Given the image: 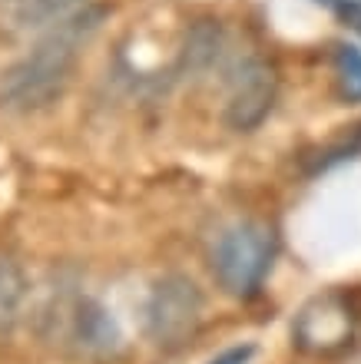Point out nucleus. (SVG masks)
Returning a JSON list of instances; mask_svg holds the SVG:
<instances>
[{
    "label": "nucleus",
    "instance_id": "f257e3e1",
    "mask_svg": "<svg viewBox=\"0 0 361 364\" xmlns=\"http://www.w3.org/2000/svg\"><path fill=\"white\" fill-rule=\"evenodd\" d=\"M106 17V7L90 4L67 23L47 30L37 47L0 73V109L7 113H40L53 106L70 87L76 57Z\"/></svg>",
    "mask_w": 361,
    "mask_h": 364
},
{
    "label": "nucleus",
    "instance_id": "f03ea898",
    "mask_svg": "<svg viewBox=\"0 0 361 364\" xmlns=\"http://www.w3.org/2000/svg\"><path fill=\"white\" fill-rule=\"evenodd\" d=\"M278 235L268 222L246 219L229 225L212 249V275L219 288L232 298H252L272 272Z\"/></svg>",
    "mask_w": 361,
    "mask_h": 364
},
{
    "label": "nucleus",
    "instance_id": "7ed1b4c3",
    "mask_svg": "<svg viewBox=\"0 0 361 364\" xmlns=\"http://www.w3.org/2000/svg\"><path fill=\"white\" fill-rule=\"evenodd\" d=\"M202 315H206V298L199 285L189 275H162L150 288L143 308V328L156 348L162 351H179L199 335Z\"/></svg>",
    "mask_w": 361,
    "mask_h": 364
},
{
    "label": "nucleus",
    "instance_id": "20e7f679",
    "mask_svg": "<svg viewBox=\"0 0 361 364\" xmlns=\"http://www.w3.org/2000/svg\"><path fill=\"white\" fill-rule=\"evenodd\" d=\"M47 318L53 321V338L80 358H110L123 348V331L116 318L96 298H63Z\"/></svg>",
    "mask_w": 361,
    "mask_h": 364
},
{
    "label": "nucleus",
    "instance_id": "39448f33",
    "mask_svg": "<svg viewBox=\"0 0 361 364\" xmlns=\"http://www.w3.org/2000/svg\"><path fill=\"white\" fill-rule=\"evenodd\" d=\"M278 100V73L262 57L242 60L229 83V100L222 119L232 133H252L268 119Z\"/></svg>",
    "mask_w": 361,
    "mask_h": 364
},
{
    "label": "nucleus",
    "instance_id": "423d86ee",
    "mask_svg": "<svg viewBox=\"0 0 361 364\" xmlns=\"http://www.w3.org/2000/svg\"><path fill=\"white\" fill-rule=\"evenodd\" d=\"M352 335H355L352 305L338 291L318 295L315 301H308L292 325L295 348L305 351V355H335V351H342L352 341Z\"/></svg>",
    "mask_w": 361,
    "mask_h": 364
},
{
    "label": "nucleus",
    "instance_id": "0eeeda50",
    "mask_svg": "<svg viewBox=\"0 0 361 364\" xmlns=\"http://www.w3.org/2000/svg\"><path fill=\"white\" fill-rule=\"evenodd\" d=\"M93 0H17L14 4V27L23 33H47V30L67 23L80 10H86Z\"/></svg>",
    "mask_w": 361,
    "mask_h": 364
},
{
    "label": "nucleus",
    "instance_id": "6e6552de",
    "mask_svg": "<svg viewBox=\"0 0 361 364\" xmlns=\"http://www.w3.org/2000/svg\"><path fill=\"white\" fill-rule=\"evenodd\" d=\"M222 47H226V33L216 20H199L192 23V30L186 33V47H182V63L192 70V73H202L209 70L219 57H222Z\"/></svg>",
    "mask_w": 361,
    "mask_h": 364
},
{
    "label": "nucleus",
    "instance_id": "1a4fd4ad",
    "mask_svg": "<svg viewBox=\"0 0 361 364\" xmlns=\"http://www.w3.org/2000/svg\"><path fill=\"white\" fill-rule=\"evenodd\" d=\"M23 298H27V275L10 255H0V335H7L17 325Z\"/></svg>",
    "mask_w": 361,
    "mask_h": 364
},
{
    "label": "nucleus",
    "instance_id": "9d476101",
    "mask_svg": "<svg viewBox=\"0 0 361 364\" xmlns=\"http://www.w3.org/2000/svg\"><path fill=\"white\" fill-rule=\"evenodd\" d=\"M335 77L348 103H361V50L352 43L335 47Z\"/></svg>",
    "mask_w": 361,
    "mask_h": 364
},
{
    "label": "nucleus",
    "instance_id": "9b49d317",
    "mask_svg": "<svg viewBox=\"0 0 361 364\" xmlns=\"http://www.w3.org/2000/svg\"><path fill=\"white\" fill-rule=\"evenodd\" d=\"M318 4H325L328 10H335L348 27H355L361 33V0H318Z\"/></svg>",
    "mask_w": 361,
    "mask_h": 364
},
{
    "label": "nucleus",
    "instance_id": "f8f14e48",
    "mask_svg": "<svg viewBox=\"0 0 361 364\" xmlns=\"http://www.w3.org/2000/svg\"><path fill=\"white\" fill-rule=\"evenodd\" d=\"M256 358V345H236V348H226L219 358H212L209 364H248Z\"/></svg>",
    "mask_w": 361,
    "mask_h": 364
}]
</instances>
